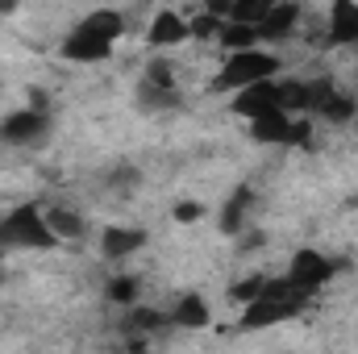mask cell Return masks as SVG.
Listing matches in <instances>:
<instances>
[{"mask_svg":"<svg viewBox=\"0 0 358 354\" xmlns=\"http://www.w3.org/2000/svg\"><path fill=\"white\" fill-rule=\"evenodd\" d=\"M59 238L50 234L46 217L38 204H17L4 221H0V246L4 250H50Z\"/></svg>","mask_w":358,"mask_h":354,"instance_id":"6da1fadb","label":"cell"},{"mask_svg":"<svg viewBox=\"0 0 358 354\" xmlns=\"http://www.w3.org/2000/svg\"><path fill=\"white\" fill-rule=\"evenodd\" d=\"M275 71H279V59L275 55H263V50H255V46H246V50H229V59H225V67L213 76V92H238V88H250V84H259V80H275Z\"/></svg>","mask_w":358,"mask_h":354,"instance_id":"7a4b0ae2","label":"cell"},{"mask_svg":"<svg viewBox=\"0 0 358 354\" xmlns=\"http://www.w3.org/2000/svg\"><path fill=\"white\" fill-rule=\"evenodd\" d=\"M250 138L263 146H313V121H296L287 108L250 121Z\"/></svg>","mask_w":358,"mask_h":354,"instance_id":"3957f363","label":"cell"},{"mask_svg":"<svg viewBox=\"0 0 358 354\" xmlns=\"http://www.w3.org/2000/svg\"><path fill=\"white\" fill-rule=\"evenodd\" d=\"M138 108L146 113H171V108H183V96L176 88V76L167 63H150L142 84H138Z\"/></svg>","mask_w":358,"mask_h":354,"instance_id":"277c9868","label":"cell"},{"mask_svg":"<svg viewBox=\"0 0 358 354\" xmlns=\"http://www.w3.org/2000/svg\"><path fill=\"white\" fill-rule=\"evenodd\" d=\"M334 271H338V263L325 259L321 250H296V259L287 267V283H292L300 296H313V292H321V288L334 279Z\"/></svg>","mask_w":358,"mask_h":354,"instance_id":"5b68a950","label":"cell"},{"mask_svg":"<svg viewBox=\"0 0 358 354\" xmlns=\"http://www.w3.org/2000/svg\"><path fill=\"white\" fill-rule=\"evenodd\" d=\"M50 129V113L42 108H21V113H8L0 121V142H13V146H25V142H38L42 134Z\"/></svg>","mask_w":358,"mask_h":354,"instance_id":"8992f818","label":"cell"},{"mask_svg":"<svg viewBox=\"0 0 358 354\" xmlns=\"http://www.w3.org/2000/svg\"><path fill=\"white\" fill-rule=\"evenodd\" d=\"M279 108V96H275V80H259V84H250V88H238L234 92V113L238 117H246V121H255V117H267Z\"/></svg>","mask_w":358,"mask_h":354,"instance_id":"52a82bcc","label":"cell"},{"mask_svg":"<svg viewBox=\"0 0 358 354\" xmlns=\"http://www.w3.org/2000/svg\"><path fill=\"white\" fill-rule=\"evenodd\" d=\"M108 50H113V42L84 29V25H76V34L63 42V59L67 63H100V59H108Z\"/></svg>","mask_w":358,"mask_h":354,"instance_id":"ba28073f","label":"cell"},{"mask_svg":"<svg viewBox=\"0 0 358 354\" xmlns=\"http://www.w3.org/2000/svg\"><path fill=\"white\" fill-rule=\"evenodd\" d=\"M296 21H300V4L296 0H275L271 13L259 21V38L263 42H283L296 34Z\"/></svg>","mask_w":358,"mask_h":354,"instance_id":"9c48e42d","label":"cell"},{"mask_svg":"<svg viewBox=\"0 0 358 354\" xmlns=\"http://www.w3.org/2000/svg\"><path fill=\"white\" fill-rule=\"evenodd\" d=\"M329 42L355 46L358 42V0H334L329 8Z\"/></svg>","mask_w":358,"mask_h":354,"instance_id":"30bf717a","label":"cell"},{"mask_svg":"<svg viewBox=\"0 0 358 354\" xmlns=\"http://www.w3.org/2000/svg\"><path fill=\"white\" fill-rule=\"evenodd\" d=\"M42 217H46V225H50V234H55L59 242H80V238L88 234V221H84L76 208L50 204V208H42Z\"/></svg>","mask_w":358,"mask_h":354,"instance_id":"8fae6325","label":"cell"},{"mask_svg":"<svg viewBox=\"0 0 358 354\" xmlns=\"http://www.w3.org/2000/svg\"><path fill=\"white\" fill-rule=\"evenodd\" d=\"M142 246H146V234H142V229H121V225H113V229H104V238H100L104 259H129V255H138Z\"/></svg>","mask_w":358,"mask_h":354,"instance_id":"7c38bea8","label":"cell"},{"mask_svg":"<svg viewBox=\"0 0 358 354\" xmlns=\"http://www.w3.org/2000/svg\"><path fill=\"white\" fill-rule=\"evenodd\" d=\"M150 46H179L183 38H192V29H187V21L179 17V13H171V8H163L155 21H150Z\"/></svg>","mask_w":358,"mask_h":354,"instance_id":"4fadbf2b","label":"cell"},{"mask_svg":"<svg viewBox=\"0 0 358 354\" xmlns=\"http://www.w3.org/2000/svg\"><path fill=\"white\" fill-rule=\"evenodd\" d=\"M275 321H287V309L275 304V300H267V296L250 300L246 313H242V330H267V325H275Z\"/></svg>","mask_w":358,"mask_h":354,"instance_id":"5bb4252c","label":"cell"},{"mask_svg":"<svg viewBox=\"0 0 358 354\" xmlns=\"http://www.w3.org/2000/svg\"><path fill=\"white\" fill-rule=\"evenodd\" d=\"M250 204H255L250 187H238V192L229 196V204L221 208V234H242V229H246V213H250Z\"/></svg>","mask_w":358,"mask_h":354,"instance_id":"9a60e30c","label":"cell"},{"mask_svg":"<svg viewBox=\"0 0 358 354\" xmlns=\"http://www.w3.org/2000/svg\"><path fill=\"white\" fill-rule=\"evenodd\" d=\"M84 29H92V34H100V38H108V42H117L121 34H125V17L117 13V8H96V13H88L84 21H80Z\"/></svg>","mask_w":358,"mask_h":354,"instance_id":"2e32d148","label":"cell"},{"mask_svg":"<svg viewBox=\"0 0 358 354\" xmlns=\"http://www.w3.org/2000/svg\"><path fill=\"white\" fill-rule=\"evenodd\" d=\"M171 321L183 325V330H204L208 325V304L200 296H183L176 304V313H171Z\"/></svg>","mask_w":358,"mask_h":354,"instance_id":"e0dca14e","label":"cell"},{"mask_svg":"<svg viewBox=\"0 0 358 354\" xmlns=\"http://www.w3.org/2000/svg\"><path fill=\"white\" fill-rule=\"evenodd\" d=\"M217 38H221V46H225V50H246V46H255V42H259V29H255V25H246V21H225Z\"/></svg>","mask_w":358,"mask_h":354,"instance_id":"ac0fdd59","label":"cell"},{"mask_svg":"<svg viewBox=\"0 0 358 354\" xmlns=\"http://www.w3.org/2000/svg\"><path fill=\"white\" fill-rule=\"evenodd\" d=\"M321 121H329V125H346L350 117H355V100L350 96H342V92H334L325 104H321V113H317Z\"/></svg>","mask_w":358,"mask_h":354,"instance_id":"d6986e66","label":"cell"},{"mask_svg":"<svg viewBox=\"0 0 358 354\" xmlns=\"http://www.w3.org/2000/svg\"><path fill=\"white\" fill-rule=\"evenodd\" d=\"M271 4H275V0H234L229 21H246V25H255V29H259V21L271 13Z\"/></svg>","mask_w":358,"mask_h":354,"instance_id":"ffe728a7","label":"cell"},{"mask_svg":"<svg viewBox=\"0 0 358 354\" xmlns=\"http://www.w3.org/2000/svg\"><path fill=\"white\" fill-rule=\"evenodd\" d=\"M334 80H304V113H321V104L334 96Z\"/></svg>","mask_w":358,"mask_h":354,"instance_id":"44dd1931","label":"cell"},{"mask_svg":"<svg viewBox=\"0 0 358 354\" xmlns=\"http://www.w3.org/2000/svg\"><path fill=\"white\" fill-rule=\"evenodd\" d=\"M104 296L117 300V304H134V296H138V279H134V275H113V279L104 283Z\"/></svg>","mask_w":358,"mask_h":354,"instance_id":"7402d4cb","label":"cell"},{"mask_svg":"<svg viewBox=\"0 0 358 354\" xmlns=\"http://www.w3.org/2000/svg\"><path fill=\"white\" fill-rule=\"evenodd\" d=\"M221 17H213V13H200V17H192L187 21V29H192V38H217L221 34Z\"/></svg>","mask_w":358,"mask_h":354,"instance_id":"603a6c76","label":"cell"},{"mask_svg":"<svg viewBox=\"0 0 358 354\" xmlns=\"http://www.w3.org/2000/svg\"><path fill=\"white\" fill-rule=\"evenodd\" d=\"M263 283H267L263 275H250V279H238V283L229 288V296H234V300H246V304H250V300H259V296H263Z\"/></svg>","mask_w":358,"mask_h":354,"instance_id":"cb8c5ba5","label":"cell"},{"mask_svg":"<svg viewBox=\"0 0 358 354\" xmlns=\"http://www.w3.org/2000/svg\"><path fill=\"white\" fill-rule=\"evenodd\" d=\"M125 325H129V330L150 334V330H159V325H163V313H155V309H134V313L125 317Z\"/></svg>","mask_w":358,"mask_h":354,"instance_id":"d4e9b609","label":"cell"},{"mask_svg":"<svg viewBox=\"0 0 358 354\" xmlns=\"http://www.w3.org/2000/svg\"><path fill=\"white\" fill-rule=\"evenodd\" d=\"M200 217H204V208H200V204H192V200L176 204V221H183V225H192V221H200Z\"/></svg>","mask_w":358,"mask_h":354,"instance_id":"484cf974","label":"cell"},{"mask_svg":"<svg viewBox=\"0 0 358 354\" xmlns=\"http://www.w3.org/2000/svg\"><path fill=\"white\" fill-rule=\"evenodd\" d=\"M229 8H234V0H204V13H213L221 21H229Z\"/></svg>","mask_w":358,"mask_h":354,"instance_id":"4316f807","label":"cell"},{"mask_svg":"<svg viewBox=\"0 0 358 354\" xmlns=\"http://www.w3.org/2000/svg\"><path fill=\"white\" fill-rule=\"evenodd\" d=\"M108 183H138V171H129V167H125V171H113Z\"/></svg>","mask_w":358,"mask_h":354,"instance_id":"83f0119b","label":"cell"},{"mask_svg":"<svg viewBox=\"0 0 358 354\" xmlns=\"http://www.w3.org/2000/svg\"><path fill=\"white\" fill-rule=\"evenodd\" d=\"M255 246H263V234H250V238H242V255H246V250H255Z\"/></svg>","mask_w":358,"mask_h":354,"instance_id":"f1b7e54d","label":"cell"},{"mask_svg":"<svg viewBox=\"0 0 358 354\" xmlns=\"http://www.w3.org/2000/svg\"><path fill=\"white\" fill-rule=\"evenodd\" d=\"M13 8V0H0V13H8Z\"/></svg>","mask_w":358,"mask_h":354,"instance_id":"f546056e","label":"cell"},{"mask_svg":"<svg viewBox=\"0 0 358 354\" xmlns=\"http://www.w3.org/2000/svg\"><path fill=\"white\" fill-rule=\"evenodd\" d=\"M0 259H4V246H0Z\"/></svg>","mask_w":358,"mask_h":354,"instance_id":"4dcf8cb0","label":"cell"},{"mask_svg":"<svg viewBox=\"0 0 358 354\" xmlns=\"http://www.w3.org/2000/svg\"><path fill=\"white\" fill-rule=\"evenodd\" d=\"M0 283H4V275H0Z\"/></svg>","mask_w":358,"mask_h":354,"instance_id":"1f68e13d","label":"cell"}]
</instances>
